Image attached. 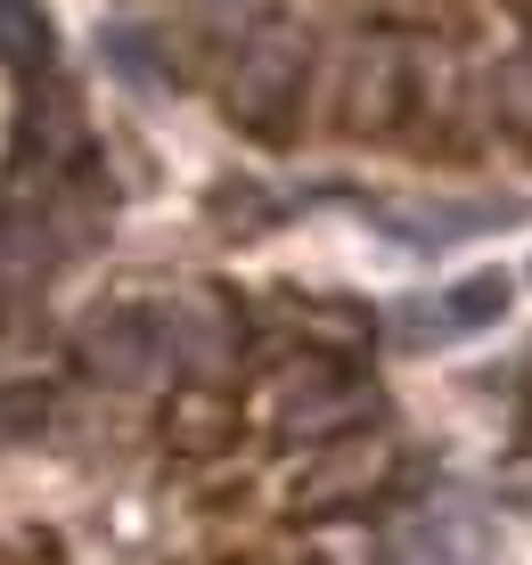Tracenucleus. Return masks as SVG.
<instances>
[{
  "mask_svg": "<svg viewBox=\"0 0 532 565\" xmlns=\"http://www.w3.org/2000/svg\"><path fill=\"white\" fill-rule=\"evenodd\" d=\"M115 164L42 0H0V353L50 320L57 287L115 230Z\"/></svg>",
  "mask_w": 532,
  "mask_h": 565,
  "instance_id": "obj_2",
  "label": "nucleus"
},
{
  "mask_svg": "<svg viewBox=\"0 0 532 565\" xmlns=\"http://www.w3.org/2000/svg\"><path fill=\"white\" fill-rule=\"evenodd\" d=\"M418 509L344 296L164 279L0 353V565H402Z\"/></svg>",
  "mask_w": 532,
  "mask_h": 565,
  "instance_id": "obj_1",
  "label": "nucleus"
}]
</instances>
